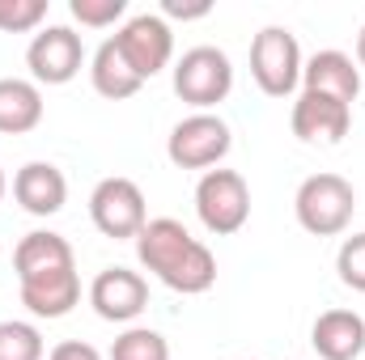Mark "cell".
<instances>
[{
    "instance_id": "cell-1",
    "label": "cell",
    "mask_w": 365,
    "mask_h": 360,
    "mask_svg": "<svg viewBox=\"0 0 365 360\" xmlns=\"http://www.w3.org/2000/svg\"><path fill=\"white\" fill-rule=\"evenodd\" d=\"M136 259L153 271L166 288L182 297L208 292L217 284V259L212 250L187 233V225L175 216H158L136 233Z\"/></svg>"
},
{
    "instance_id": "cell-2",
    "label": "cell",
    "mask_w": 365,
    "mask_h": 360,
    "mask_svg": "<svg viewBox=\"0 0 365 360\" xmlns=\"http://www.w3.org/2000/svg\"><path fill=\"white\" fill-rule=\"evenodd\" d=\"M293 212H297V225L314 238H336L353 225V212H357V191L353 182L340 179V174H310V179L297 186L293 195Z\"/></svg>"
},
{
    "instance_id": "cell-3",
    "label": "cell",
    "mask_w": 365,
    "mask_h": 360,
    "mask_svg": "<svg viewBox=\"0 0 365 360\" xmlns=\"http://www.w3.org/2000/svg\"><path fill=\"white\" fill-rule=\"evenodd\" d=\"M195 216L208 233L230 238L251 221V186L238 170H208L195 182Z\"/></svg>"
},
{
    "instance_id": "cell-4",
    "label": "cell",
    "mask_w": 365,
    "mask_h": 360,
    "mask_svg": "<svg viewBox=\"0 0 365 360\" xmlns=\"http://www.w3.org/2000/svg\"><path fill=\"white\" fill-rule=\"evenodd\" d=\"M234 90V64L221 47H191L182 51V60L175 64V93L187 106L208 110L217 102H225Z\"/></svg>"
},
{
    "instance_id": "cell-5",
    "label": "cell",
    "mask_w": 365,
    "mask_h": 360,
    "mask_svg": "<svg viewBox=\"0 0 365 360\" xmlns=\"http://www.w3.org/2000/svg\"><path fill=\"white\" fill-rule=\"evenodd\" d=\"M251 77L268 97H289L302 81V47L284 26H264L251 43Z\"/></svg>"
},
{
    "instance_id": "cell-6",
    "label": "cell",
    "mask_w": 365,
    "mask_h": 360,
    "mask_svg": "<svg viewBox=\"0 0 365 360\" xmlns=\"http://www.w3.org/2000/svg\"><path fill=\"white\" fill-rule=\"evenodd\" d=\"M230 127H225V119H217V115H208V110H195V115H187L182 123H175V132H170V140H166V157L179 166V170H204L208 174V166H217L225 153H230Z\"/></svg>"
},
{
    "instance_id": "cell-7",
    "label": "cell",
    "mask_w": 365,
    "mask_h": 360,
    "mask_svg": "<svg viewBox=\"0 0 365 360\" xmlns=\"http://www.w3.org/2000/svg\"><path fill=\"white\" fill-rule=\"evenodd\" d=\"M90 216L98 225L102 238H115V242H128L136 238L145 225H149V212H145V195L132 179H102L90 195Z\"/></svg>"
},
{
    "instance_id": "cell-8",
    "label": "cell",
    "mask_w": 365,
    "mask_h": 360,
    "mask_svg": "<svg viewBox=\"0 0 365 360\" xmlns=\"http://www.w3.org/2000/svg\"><path fill=\"white\" fill-rule=\"evenodd\" d=\"M115 47L123 51V60L132 64V73H136L140 81H149V77H158V73L170 64V55H175V34H170V21H166V17H158V13H136V17H128V21L119 26Z\"/></svg>"
},
{
    "instance_id": "cell-9",
    "label": "cell",
    "mask_w": 365,
    "mask_h": 360,
    "mask_svg": "<svg viewBox=\"0 0 365 360\" xmlns=\"http://www.w3.org/2000/svg\"><path fill=\"white\" fill-rule=\"evenodd\" d=\"M26 64H30V77L38 85H68L86 64V43L68 26H47L30 38Z\"/></svg>"
},
{
    "instance_id": "cell-10",
    "label": "cell",
    "mask_w": 365,
    "mask_h": 360,
    "mask_svg": "<svg viewBox=\"0 0 365 360\" xmlns=\"http://www.w3.org/2000/svg\"><path fill=\"white\" fill-rule=\"evenodd\" d=\"M289 127L306 144H340L353 127V106L340 97H327V93H302L293 102Z\"/></svg>"
},
{
    "instance_id": "cell-11",
    "label": "cell",
    "mask_w": 365,
    "mask_h": 360,
    "mask_svg": "<svg viewBox=\"0 0 365 360\" xmlns=\"http://www.w3.org/2000/svg\"><path fill=\"white\" fill-rule=\"evenodd\" d=\"M90 305L93 314L106 318V322H132L149 305V284H145V275H136L128 268H106L93 275Z\"/></svg>"
},
{
    "instance_id": "cell-12",
    "label": "cell",
    "mask_w": 365,
    "mask_h": 360,
    "mask_svg": "<svg viewBox=\"0 0 365 360\" xmlns=\"http://www.w3.org/2000/svg\"><path fill=\"white\" fill-rule=\"evenodd\" d=\"M13 199L30 216H56L68 199V179L51 162H30L13 174Z\"/></svg>"
},
{
    "instance_id": "cell-13",
    "label": "cell",
    "mask_w": 365,
    "mask_h": 360,
    "mask_svg": "<svg viewBox=\"0 0 365 360\" xmlns=\"http://www.w3.org/2000/svg\"><path fill=\"white\" fill-rule=\"evenodd\" d=\"M302 81H306V93H327L353 106L361 93V68L344 51H314L302 64Z\"/></svg>"
},
{
    "instance_id": "cell-14",
    "label": "cell",
    "mask_w": 365,
    "mask_h": 360,
    "mask_svg": "<svg viewBox=\"0 0 365 360\" xmlns=\"http://www.w3.org/2000/svg\"><path fill=\"white\" fill-rule=\"evenodd\" d=\"M310 344L323 360H357L365 352V318L353 309H327L314 318Z\"/></svg>"
},
{
    "instance_id": "cell-15",
    "label": "cell",
    "mask_w": 365,
    "mask_h": 360,
    "mask_svg": "<svg viewBox=\"0 0 365 360\" xmlns=\"http://www.w3.org/2000/svg\"><path fill=\"white\" fill-rule=\"evenodd\" d=\"M64 268H77L73 259V246L51 233V229H34L17 242L13 250V271H17V284L26 280H38V275H51V271H64Z\"/></svg>"
},
{
    "instance_id": "cell-16",
    "label": "cell",
    "mask_w": 365,
    "mask_h": 360,
    "mask_svg": "<svg viewBox=\"0 0 365 360\" xmlns=\"http://www.w3.org/2000/svg\"><path fill=\"white\" fill-rule=\"evenodd\" d=\"M77 301H81V275H77V268L51 271V275H38V280L21 284V305L34 318H64V314H73Z\"/></svg>"
},
{
    "instance_id": "cell-17",
    "label": "cell",
    "mask_w": 365,
    "mask_h": 360,
    "mask_svg": "<svg viewBox=\"0 0 365 360\" xmlns=\"http://www.w3.org/2000/svg\"><path fill=\"white\" fill-rule=\"evenodd\" d=\"M43 123V93L34 81L21 77H0V132L4 136H26Z\"/></svg>"
},
{
    "instance_id": "cell-18",
    "label": "cell",
    "mask_w": 365,
    "mask_h": 360,
    "mask_svg": "<svg viewBox=\"0 0 365 360\" xmlns=\"http://www.w3.org/2000/svg\"><path fill=\"white\" fill-rule=\"evenodd\" d=\"M90 81H93V90L102 93V97H110V102H123V97L140 93V85H145V81L132 73V64L123 60V51L115 47V38H106V43L93 51Z\"/></svg>"
},
{
    "instance_id": "cell-19",
    "label": "cell",
    "mask_w": 365,
    "mask_h": 360,
    "mask_svg": "<svg viewBox=\"0 0 365 360\" xmlns=\"http://www.w3.org/2000/svg\"><path fill=\"white\" fill-rule=\"evenodd\" d=\"M110 360H170V344L149 327H132L110 344Z\"/></svg>"
},
{
    "instance_id": "cell-20",
    "label": "cell",
    "mask_w": 365,
    "mask_h": 360,
    "mask_svg": "<svg viewBox=\"0 0 365 360\" xmlns=\"http://www.w3.org/2000/svg\"><path fill=\"white\" fill-rule=\"evenodd\" d=\"M0 360H43V335L30 322H0Z\"/></svg>"
},
{
    "instance_id": "cell-21",
    "label": "cell",
    "mask_w": 365,
    "mask_h": 360,
    "mask_svg": "<svg viewBox=\"0 0 365 360\" xmlns=\"http://www.w3.org/2000/svg\"><path fill=\"white\" fill-rule=\"evenodd\" d=\"M47 17V0H0V30L26 34Z\"/></svg>"
},
{
    "instance_id": "cell-22",
    "label": "cell",
    "mask_w": 365,
    "mask_h": 360,
    "mask_svg": "<svg viewBox=\"0 0 365 360\" xmlns=\"http://www.w3.org/2000/svg\"><path fill=\"white\" fill-rule=\"evenodd\" d=\"M68 13L90 30H106L128 13V0H68Z\"/></svg>"
},
{
    "instance_id": "cell-23",
    "label": "cell",
    "mask_w": 365,
    "mask_h": 360,
    "mask_svg": "<svg viewBox=\"0 0 365 360\" xmlns=\"http://www.w3.org/2000/svg\"><path fill=\"white\" fill-rule=\"evenodd\" d=\"M336 271H340V280H344L353 292H365V233L344 238V246H340V255H336Z\"/></svg>"
},
{
    "instance_id": "cell-24",
    "label": "cell",
    "mask_w": 365,
    "mask_h": 360,
    "mask_svg": "<svg viewBox=\"0 0 365 360\" xmlns=\"http://www.w3.org/2000/svg\"><path fill=\"white\" fill-rule=\"evenodd\" d=\"M47 360H102V356H98V348H93V344L64 339V344H56V348H51V356H47Z\"/></svg>"
},
{
    "instance_id": "cell-25",
    "label": "cell",
    "mask_w": 365,
    "mask_h": 360,
    "mask_svg": "<svg viewBox=\"0 0 365 360\" xmlns=\"http://www.w3.org/2000/svg\"><path fill=\"white\" fill-rule=\"evenodd\" d=\"M162 13H166V17H182V21H191V17H208V13H212V4H208V0H195V4L162 0Z\"/></svg>"
},
{
    "instance_id": "cell-26",
    "label": "cell",
    "mask_w": 365,
    "mask_h": 360,
    "mask_svg": "<svg viewBox=\"0 0 365 360\" xmlns=\"http://www.w3.org/2000/svg\"><path fill=\"white\" fill-rule=\"evenodd\" d=\"M357 68H365V26H361V34H357Z\"/></svg>"
},
{
    "instance_id": "cell-27",
    "label": "cell",
    "mask_w": 365,
    "mask_h": 360,
    "mask_svg": "<svg viewBox=\"0 0 365 360\" xmlns=\"http://www.w3.org/2000/svg\"><path fill=\"white\" fill-rule=\"evenodd\" d=\"M4 186H9V182H4V170H0V199H4Z\"/></svg>"
},
{
    "instance_id": "cell-28",
    "label": "cell",
    "mask_w": 365,
    "mask_h": 360,
    "mask_svg": "<svg viewBox=\"0 0 365 360\" xmlns=\"http://www.w3.org/2000/svg\"><path fill=\"white\" fill-rule=\"evenodd\" d=\"M0 255H4V250H0Z\"/></svg>"
}]
</instances>
